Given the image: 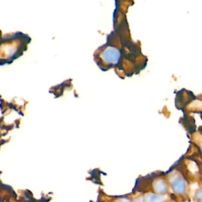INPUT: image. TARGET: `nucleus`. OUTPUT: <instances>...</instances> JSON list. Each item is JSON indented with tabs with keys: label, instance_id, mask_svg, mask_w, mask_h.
Wrapping results in <instances>:
<instances>
[{
	"label": "nucleus",
	"instance_id": "1",
	"mask_svg": "<svg viewBox=\"0 0 202 202\" xmlns=\"http://www.w3.org/2000/svg\"><path fill=\"white\" fill-rule=\"evenodd\" d=\"M102 56L107 64H117L120 58V52L116 48L109 47L103 52Z\"/></svg>",
	"mask_w": 202,
	"mask_h": 202
},
{
	"label": "nucleus",
	"instance_id": "2",
	"mask_svg": "<svg viewBox=\"0 0 202 202\" xmlns=\"http://www.w3.org/2000/svg\"><path fill=\"white\" fill-rule=\"evenodd\" d=\"M186 187L187 185L185 180L181 177L174 179L172 182V190L175 193L182 194L184 193L186 190Z\"/></svg>",
	"mask_w": 202,
	"mask_h": 202
},
{
	"label": "nucleus",
	"instance_id": "3",
	"mask_svg": "<svg viewBox=\"0 0 202 202\" xmlns=\"http://www.w3.org/2000/svg\"><path fill=\"white\" fill-rule=\"evenodd\" d=\"M154 188L157 193L163 194L166 193L167 191V185L165 181L163 180H158L154 184Z\"/></svg>",
	"mask_w": 202,
	"mask_h": 202
},
{
	"label": "nucleus",
	"instance_id": "4",
	"mask_svg": "<svg viewBox=\"0 0 202 202\" xmlns=\"http://www.w3.org/2000/svg\"><path fill=\"white\" fill-rule=\"evenodd\" d=\"M165 199V196L154 194H147L145 197V202H164Z\"/></svg>",
	"mask_w": 202,
	"mask_h": 202
},
{
	"label": "nucleus",
	"instance_id": "5",
	"mask_svg": "<svg viewBox=\"0 0 202 202\" xmlns=\"http://www.w3.org/2000/svg\"><path fill=\"white\" fill-rule=\"evenodd\" d=\"M117 202H131V201L126 198H122L119 199Z\"/></svg>",
	"mask_w": 202,
	"mask_h": 202
}]
</instances>
